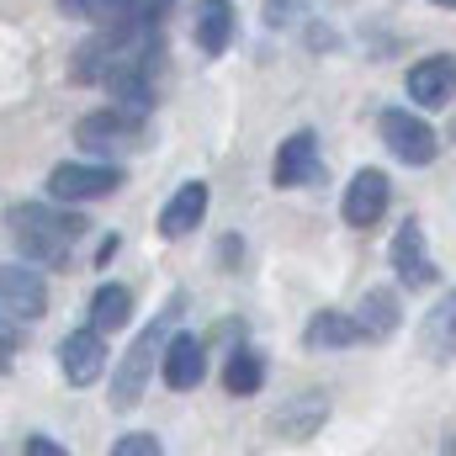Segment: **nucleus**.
I'll list each match as a JSON object with an SVG mask.
<instances>
[{"instance_id": "nucleus-12", "label": "nucleus", "mask_w": 456, "mask_h": 456, "mask_svg": "<svg viewBox=\"0 0 456 456\" xmlns=\"http://www.w3.org/2000/svg\"><path fill=\"white\" fill-rule=\"evenodd\" d=\"M409 96H414V107H425V112L446 107L456 96V53H430V59H419V64L409 69Z\"/></svg>"}, {"instance_id": "nucleus-25", "label": "nucleus", "mask_w": 456, "mask_h": 456, "mask_svg": "<svg viewBox=\"0 0 456 456\" xmlns=\"http://www.w3.org/2000/svg\"><path fill=\"white\" fill-rule=\"evenodd\" d=\"M430 5H441V11H456V0H430Z\"/></svg>"}, {"instance_id": "nucleus-13", "label": "nucleus", "mask_w": 456, "mask_h": 456, "mask_svg": "<svg viewBox=\"0 0 456 456\" xmlns=\"http://www.w3.org/2000/svg\"><path fill=\"white\" fill-rule=\"evenodd\" d=\"M324 419H330V398L324 393H297L271 414V430L287 436V441H308V436H319Z\"/></svg>"}, {"instance_id": "nucleus-19", "label": "nucleus", "mask_w": 456, "mask_h": 456, "mask_svg": "<svg viewBox=\"0 0 456 456\" xmlns=\"http://www.w3.org/2000/svg\"><path fill=\"white\" fill-rule=\"evenodd\" d=\"M224 387L233 398H255L260 387H265V355L255 350V345H239V350H228L224 361Z\"/></svg>"}, {"instance_id": "nucleus-4", "label": "nucleus", "mask_w": 456, "mask_h": 456, "mask_svg": "<svg viewBox=\"0 0 456 456\" xmlns=\"http://www.w3.org/2000/svg\"><path fill=\"white\" fill-rule=\"evenodd\" d=\"M377 133H382V143H387V154H393L398 165H430V159L441 154L436 127H430L425 117L403 112V107H387V112L377 117Z\"/></svg>"}, {"instance_id": "nucleus-10", "label": "nucleus", "mask_w": 456, "mask_h": 456, "mask_svg": "<svg viewBox=\"0 0 456 456\" xmlns=\"http://www.w3.org/2000/svg\"><path fill=\"white\" fill-rule=\"evenodd\" d=\"M271 181L281 186V191H292V186H308V181H319V133L314 127H297L281 149H276V165H271Z\"/></svg>"}, {"instance_id": "nucleus-21", "label": "nucleus", "mask_w": 456, "mask_h": 456, "mask_svg": "<svg viewBox=\"0 0 456 456\" xmlns=\"http://www.w3.org/2000/svg\"><path fill=\"white\" fill-rule=\"evenodd\" d=\"M170 5H175V0H122L117 27H122V32H154V27L165 21Z\"/></svg>"}, {"instance_id": "nucleus-3", "label": "nucleus", "mask_w": 456, "mask_h": 456, "mask_svg": "<svg viewBox=\"0 0 456 456\" xmlns=\"http://www.w3.org/2000/svg\"><path fill=\"white\" fill-rule=\"evenodd\" d=\"M75 143L86 149V154H96V159H112V154H127V149H138L143 143V112H133V107H102V112H86L75 122Z\"/></svg>"}, {"instance_id": "nucleus-14", "label": "nucleus", "mask_w": 456, "mask_h": 456, "mask_svg": "<svg viewBox=\"0 0 456 456\" xmlns=\"http://www.w3.org/2000/svg\"><path fill=\"white\" fill-rule=\"evenodd\" d=\"M202 218H208V181H186V186L159 208V233H165V239H186Z\"/></svg>"}, {"instance_id": "nucleus-5", "label": "nucleus", "mask_w": 456, "mask_h": 456, "mask_svg": "<svg viewBox=\"0 0 456 456\" xmlns=\"http://www.w3.org/2000/svg\"><path fill=\"white\" fill-rule=\"evenodd\" d=\"M117 186H122V170L112 159H96V165L69 159V165H53V175H48V191L59 202H102V197H112Z\"/></svg>"}, {"instance_id": "nucleus-9", "label": "nucleus", "mask_w": 456, "mask_h": 456, "mask_svg": "<svg viewBox=\"0 0 456 456\" xmlns=\"http://www.w3.org/2000/svg\"><path fill=\"white\" fill-rule=\"evenodd\" d=\"M387 260H393V271H398V281H403L409 292H419V287L436 281V260H430V249H425V228L414 224V218H403V228L393 233Z\"/></svg>"}, {"instance_id": "nucleus-18", "label": "nucleus", "mask_w": 456, "mask_h": 456, "mask_svg": "<svg viewBox=\"0 0 456 456\" xmlns=\"http://www.w3.org/2000/svg\"><path fill=\"white\" fill-rule=\"evenodd\" d=\"M355 340H366L361 324H355V314L324 308V314H314V319L303 324V345H308V350H345V345H355Z\"/></svg>"}, {"instance_id": "nucleus-20", "label": "nucleus", "mask_w": 456, "mask_h": 456, "mask_svg": "<svg viewBox=\"0 0 456 456\" xmlns=\"http://www.w3.org/2000/svg\"><path fill=\"white\" fill-rule=\"evenodd\" d=\"M127 319H133V292H127L122 281H102V287L91 292V324H102L107 335H117Z\"/></svg>"}, {"instance_id": "nucleus-23", "label": "nucleus", "mask_w": 456, "mask_h": 456, "mask_svg": "<svg viewBox=\"0 0 456 456\" xmlns=\"http://www.w3.org/2000/svg\"><path fill=\"white\" fill-rule=\"evenodd\" d=\"M21 452H27V456H64V446H59V441H48V436H27V441H21Z\"/></svg>"}, {"instance_id": "nucleus-15", "label": "nucleus", "mask_w": 456, "mask_h": 456, "mask_svg": "<svg viewBox=\"0 0 456 456\" xmlns=\"http://www.w3.org/2000/svg\"><path fill=\"white\" fill-rule=\"evenodd\" d=\"M419 350H425L430 361H456V287L425 314V324H419Z\"/></svg>"}, {"instance_id": "nucleus-16", "label": "nucleus", "mask_w": 456, "mask_h": 456, "mask_svg": "<svg viewBox=\"0 0 456 456\" xmlns=\"http://www.w3.org/2000/svg\"><path fill=\"white\" fill-rule=\"evenodd\" d=\"M398 319H403V308H398V292H393V287H371V292L355 303V324H361L366 340H393Z\"/></svg>"}, {"instance_id": "nucleus-1", "label": "nucleus", "mask_w": 456, "mask_h": 456, "mask_svg": "<svg viewBox=\"0 0 456 456\" xmlns=\"http://www.w3.org/2000/svg\"><path fill=\"white\" fill-rule=\"evenodd\" d=\"M175 314H181V297H170V308L159 314V324L143 330V335L133 340V350L122 355V366H117V377H112V393H107V403H112L117 414L138 409V398L149 393V371H154V361H159L165 345H170V324H175Z\"/></svg>"}, {"instance_id": "nucleus-6", "label": "nucleus", "mask_w": 456, "mask_h": 456, "mask_svg": "<svg viewBox=\"0 0 456 456\" xmlns=\"http://www.w3.org/2000/svg\"><path fill=\"white\" fill-rule=\"evenodd\" d=\"M59 371H64L69 387L102 382V371H107V330H102V324L69 330V335L59 340Z\"/></svg>"}, {"instance_id": "nucleus-2", "label": "nucleus", "mask_w": 456, "mask_h": 456, "mask_svg": "<svg viewBox=\"0 0 456 456\" xmlns=\"http://www.w3.org/2000/svg\"><path fill=\"white\" fill-rule=\"evenodd\" d=\"M5 224H11V244H16V255L21 260H32V265H69V228H64V213H48L43 202H21V208H11L5 213Z\"/></svg>"}, {"instance_id": "nucleus-8", "label": "nucleus", "mask_w": 456, "mask_h": 456, "mask_svg": "<svg viewBox=\"0 0 456 456\" xmlns=\"http://www.w3.org/2000/svg\"><path fill=\"white\" fill-rule=\"evenodd\" d=\"M0 303H5V319H43L48 314V287L32 271V260H11L0 271Z\"/></svg>"}, {"instance_id": "nucleus-7", "label": "nucleus", "mask_w": 456, "mask_h": 456, "mask_svg": "<svg viewBox=\"0 0 456 456\" xmlns=\"http://www.w3.org/2000/svg\"><path fill=\"white\" fill-rule=\"evenodd\" d=\"M387 202H393V186H387V175L366 165V170H355V175H350V186H345L340 218H345L350 228H371V224H382Z\"/></svg>"}, {"instance_id": "nucleus-11", "label": "nucleus", "mask_w": 456, "mask_h": 456, "mask_svg": "<svg viewBox=\"0 0 456 456\" xmlns=\"http://www.w3.org/2000/svg\"><path fill=\"white\" fill-rule=\"evenodd\" d=\"M159 377H165V387H175V393L202 387V377H208V345L197 340V335H170L165 355H159Z\"/></svg>"}, {"instance_id": "nucleus-24", "label": "nucleus", "mask_w": 456, "mask_h": 456, "mask_svg": "<svg viewBox=\"0 0 456 456\" xmlns=\"http://www.w3.org/2000/svg\"><path fill=\"white\" fill-rule=\"evenodd\" d=\"M265 21H292V0H265Z\"/></svg>"}, {"instance_id": "nucleus-22", "label": "nucleus", "mask_w": 456, "mask_h": 456, "mask_svg": "<svg viewBox=\"0 0 456 456\" xmlns=\"http://www.w3.org/2000/svg\"><path fill=\"white\" fill-rule=\"evenodd\" d=\"M112 456H159V436H149V430H133V436H117Z\"/></svg>"}, {"instance_id": "nucleus-17", "label": "nucleus", "mask_w": 456, "mask_h": 456, "mask_svg": "<svg viewBox=\"0 0 456 456\" xmlns=\"http://www.w3.org/2000/svg\"><path fill=\"white\" fill-rule=\"evenodd\" d=\"M191 27H197V48H202L208 59H218L228 43H233V5H228V0H197Z\"/></svg>"}]
</instances>
